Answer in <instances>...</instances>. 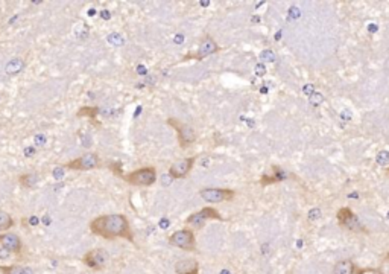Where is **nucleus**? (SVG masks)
Wrapping results in <instances>:
<instances>
[{
	"label": "nucleus",
	"mask_w": 389,
	"mask_h": 274,
	"mask_svg": "<svg viewBox=\"0 0 389 274\" xmlns=\"http://www.w3.org/2000/svg\"><path fill=\"white\" fill-rule=\"evenodd\" d=\"M90 230L93 235L102 236L105 239L123 238V239H128L129 242L134 241L128 218L125 215H119V214L102 215V217L94 218L90 223Z\"/></svg>",
	"instance_id": "obj_1"
},
{
	"label": "nucleus",
	"mask_w": 389,
	"mask_h": 274,
	"mask_svg": "<svg viewBox=\"0 0 389 274\" xmlns=\"http://www.w3.org/2000/svg\"><path fill=\"white\" fill-rule=\"evenodd\" d=\"M123 180L134 186H152L157 181V171L152 166L140 168L137 171H132L123 175Z\"/></svg>",
	"instance_id": "obj_2"
},
{
	"label": "nucleus",
	"mask_w": 389,
	"mask_h": 274,
	"mask_svg": "<svg viewBox=\"0 0 389 274\" xmlns=\"http://www.w3.org/2000/svg\"><path fill=\"white\" fill-rule=\"evenodd\" d=\"M169 244L173 246V247H176V249L186 250V252H195V249H196L195 233H193V230H190V229L176 230L175 233H172V235L169 236Z\"/></svg>",
	"instance_id": "obj_3"
},
{
	"label": "nucleus",
	"mask_w": 389,
	"mask_h": 274,
	"mask_svg": "<svg viewBox=\"0 0 389 274\" xmlns=\"http://www.w3.org/2000/svg\"><path fill=\"white\" fill-rule=\"evenodd\" d=\"M167 124L172 128H175L176 137H178V143H180L181 148H187V146H190L196 140L195 130L192 127H189L187 124H183V122H180L178 119H173V117L167 119Z\"/></svg>",
	"instance_id": "obj_4"
},
{
	"label": "nucleus",
	"mask_w": 389,
	"mask_h": 274,
	"mask_svg": "<svg viewBox=\"0 0 389 274\" xmlns=\"http://www.w3.org/2000/svg\"><path fill=\"white\" fill-rule=\"evenodd\" d=\"M338 223L342 229L345 230H350V232H355V233H359V232H367V229L361 224L359 218L356 217V214L350 209V207H342L338 210Z\"/></svg>",
	"instance_id": "obj_5"
},
{
	"label": "nucleus",
	"mask_w": 389,
	"mask_h": 274,
	"mask_svg": "<svg viewBox=\"0 0 389 274\" xmlns=\"http://www.w3.org/2000/svg\"><path fill=\"white\" fill-rule=\"evenodd\" d=\"M224 220H225V218H222L221 214H219L216 209H213V207H204V209H201L199 212L192 214V215L186 220V223L190 224V226H195L196 229H201V227H204V224H205L207 221H224Z\"/></svg>",
	"instance_id": "obj_6"
},
{
	"label": "nucleus",
	"mask_w": 389,
	"mask_h": 274,
	"mask_svg": "<svg viewBox=\"0 0 389 274\" xmlns=\"http://www.w3.org/2000/svg\"><path fill=\"white\" fill-rule=\"evenodd\" d=\"M234 191L231 189H222V188H205L199 191V197L211 204L222 203V201H230L234 198Z\"/></svg>",
	"instance_id": "obj_7"
},
{
	"label": "nucleus",
	"mask_w": 389,
	"mask_h": 274,
	"mask_svg": "<svg viewBox=\"0 0 389 274\" xmlns=\"http://www.w3.org/2000/svg\"><path fill=\"white\" fill-rule=\"evenodd\" d=\"M100 165V160L97 157V154L88 153L84 154L81 157H78L76 160H72L65 165L67 169H76V171H91L94 168H97Z\"/></svg>",
	"instance_id": "obj_8"
},
{
	"label": "nucleus",
	"mask_w": 389,
	"mask_h": 274,
	"mask_svg": "<svg viewBox=\"0 0 389 274\" xmlns=\"http://www.w3.org/2000/svg\"><path fill=\"white\" fill-rule=\"evenodd\" d=\"M219 49H221V47L218 46V43H216L211 37L205 35V37H204V40L201 41V44H199L198 50H196L195 53H189V55H186V56H184V59H204L205 56H210V55H213V53L219 52Z\"/></svg>",
	"instance_id": "obj_9"
},
{
	"label": "nucleus",
	"mask_w": 389,
	"mask_h": 274,
	"mask_svg": "<svg viewBox=\"0 0 389 274\" xmlns=\"http://www.w3.org/2000/svg\"><path fill=\"white\" fill-rule=\"evenodd\" d=\"M84 264L91 268V270H103L107 261H108V255L105 250L102 249H94V250H90L85 256H84Z\"/></svg>",
	"instance_id": "obj_10"
},
{
	"label": "nucleus",
	"mask_w": 389,
	"mask_h": 274,
	"mask_svg": "<svg viewBox=\"0 0 389 274\" xmlns=\"http://www.w3.org/2000/svg\"><path fill=\"white\" fill-rule=\"evenodd\" d=\"M195 162H196V157H187V159H183V160L175 162V163L169 168V177H172L173 180L187 177L189 172L192 171Z\"/></svg>",
	"instance_id": "obj_11"
},
{
	"label": "nucleus",
	"mask_w": 389,
	"mask_h": 274,
	"mask_svg": "<svg viewBox=\"0 0 389 274\" xmlns=\"http://www.w3.org/2000/svg\"><path fill=\"white\" fill-rule=\"evenodd\" d=\"M0 246L5 250H8L9 253H14V255L21 253V249H23L21 239L15 233H3V235H0Z\"/></svg>",
	"instance_id": "obj_12"
},
{
	"label": "nucleus",
	"mask_w": 389,
	"mask_h": 274,
	"mask_svg": "<svg viewBox=\"0 0 389 274\" xmlns=\"http://www.w3.org/2000/svg\"><path fill=\"white\" fill-rule=\"evenodd\" d=\"M176 274H199V264L196 259H183L175 264Z\"/></svg>",
	"instance_id": "obj_13"
},
{
	"label": "nucleus",
	"mask_w": 389,
	"mask_h": 274,
	"mask_svg": "<svg viewBox=\"0 0 389 274\" xmlns=\"http://www.w3.org/2000/svg\"><path fill=\"white\" fill-rule=\"evenodd\" d=\"M356 273V265L350 261V259H344L339 261L335 268H333V274H355Z\"/></svg>",
	"instance_id": "obj_14"
},
{
	"label": "nucleus",
	"mask_w": 389,
	"mask_h": 274,
	"mask_svg": "<svg viewBox=\"0 0 389 274\" xmlns=\"http://www.w3.org/2000/svg\"><path fill=\"white\" fill-rule=\"evenodd\" d=\"M0 271L3 274H33L29 267L21 265H0Z\"/></svg>",
	"instance_id": "obj_15"
},
{
	"label": "nucleus",
	"mask_w": 389,
	"mask_h": 274,
	"mask_svg": "<svg viewBox=\"0 0 389 274\" xmlns=\"http://www.w3.org/2000/svg\"><path fill=\"white\" fill-rule=\"evenodd\" d=\"M14 226V220L8 212L0 210V230H9Z\"/></svg>",
	"instance_id": "obj_16"
},
{
	"label": "nucleus",
	"mask_w": 389,
	"mask_h": 274,
	"mask_svg": "<svg viewBox=\"0 0 389 274\" xmlns=\"http://www.w3.org/2000/svg\"><path fill=\"white\" fill-rule=\"evenodd\" d=\"M97 107H82V108H79V111H78V117H82V116H87V117H91V119H94L96 117V114H97Z\"/></svg>",
	"instance_id": "obj_17"
},
{
	"label": "nucleus",
	"mask_w": 389,
	"mask_h": 274,
	"mask_svg": "<svg viewBox=\"0 0 389 274\" xmlns=\"http://www.w3.org/2000/svg\"><path fill=\"white\" fill-rule=\"evenodd\" d=\"M37 180H38V177L33 175V174H26V175H21V177H20V183H21L23 186H26V188L35 186V185H37Z\"/></svg>",
	"instance_id": "obj_18"
},
{
	"label": "nucleus",
	"mask_w": 389,
	"mask_h": 274,
	"mask_svg": "<svg viewBox=\"0 0 389 274\" xmlns=\"http://www.w3.org/2000/svg\"><path fill=\"white\" fill-rule=\"evenodd\" d=\"M376 162H377L379 166L389 168V151H380V153L376 156Z\"/></svg>",
	"instance_id": "obj_19"
},
{
	"label": "nucleus",
	"mask_w": 389,
	"mask_h": 274,
	"mask_svg": "<svg viewBox=\"0 0 389 274\" xmlns=\"http://www.w3.org/2000/svg\"><path fill=\"white\" fill-rule=\"evenodd\" d=\"M323 102H324V96H323V93L315 92L312 96H309V104H310L312 107H320Z\"/></svg>",
	"instance_id": "obj_20"
},
{
	"label": "nucleus",
	"mask_w": 389,
	"mask_h": 274,
	"mask_svg": "<svg viewBox=\"0 0 389 274\" xmlns=\"http://www.w3.org/2000/svg\"><path fill=\"white\" fill-rule=\"evenodd\" d=\"M260 58H262L263 61H268V63H274V61H275V53H274L272 50L266 49V50H263V52L260 53Z\"/></svg>",
	"instance_id": "obj_21"
},
{
	"label": "nucleus",
	"mask_w": 389,
	"mask_h": 274,
	"mask_svg": "<svg viewBox=\"0 0 389 274\" xmlns=\"http://www.w3.org/2000/svg\"><path fill=\"white\" fill-rule=\"evenodd\" d=\"M321 217H323V212H321V209H320V207H313V209H310V210H309V220L316 221V220H320Z\"/></svg>",
	"instance_id": "obj_22"
},
{
	"label": "nucleus",
	"mask_w": 389,
	"mask_h": 274,
	"mask_svg": "<svg viewBox=\"0 0 389 274\" xmlns=\"http://www.w3.org/2000/svg\"><path fill=\"white\" fill-rule=\"evenodd\" d=\"M254 70H256V75H257V76H263V75L266 73V67H265V64H262V63L256 64Z\"/></svg>",
	"instance_id": "obj_23"
},
{
	"label": "nucleus",
	"mask_w": 389,
	"mask_h": 274,
	"mask_svg": "<svg viewBox=\"0 0 389 274\" xmlns=\"http://www.w3.org/2000/svg\"><path fill=\"white\" fill-rule=\"evenodd\" d=\"M303 92H304L307 96H312V95L315 93V85H313V84H306L304 88H303Z\"/></svg>",
	"instance_id": "obj_24"
},
{
	"label": "nucleus",
	"mask_w": 389,
	"mask_h": 274,
	"mask_svg": "<svg viewBox=\"0 0 389 274\" xmlns=\"http://www.w3.org/2000/svg\"><path fill=\"white\" fill-rule=\"evenodd\" d=\"M291 15H292L294 18L300 17V9H297V8H291Z\"/></svg>",
	"instance_id": "obj_25"
},
{
	"label": "nucleus",
	"mask_w": 389,
	"mask_h": 274,
	"mask_svg": "<svg viewBox=\"0 0 389 274\" xmlns=\"http://www.w3.org/2000/svg\"><path fill=\"white\" fill-rule=\"evenodd\" d=\"M208 3H210V2H199L201 6H208Z\"/></svg>",
	"instance_id": "obj_26"
},
{
	"label": "nucleus",
	"mask_w": 389,
	"mask_h": 274,
	"mask_svg": "<svg viewBox=\"0 0 389 274\" xmlns=\"http://www.w3.org/2000/svg\"><path fill=\"white\" fill-rule=\"evenodd\" d=\"M221 274H230V271H228V270H222V271H221Z\"/></svg>",
	"instance_id": "obj_27"
},
{
	"label": "nucleus",
	"mask_w": 389,
	"mask_h": 274,
	"mask_svg": "<svg viewBox=\"0 0 389 274\" xmlns=\"http://www.w3.org/2000/svg\"><path fill=\"white\" fill-rule=\"evenodd\" d=\"M388 218H389V214H388Z\"/></svg>",
	"instance_id": "obj_28"
},
{
	"label": "nucleus",
	"mask_w": 389,
	"mask_h": 274,
	"mask_svg": "<svg viewBox=\"0 0 389 274\" xmlns=\"http://www.w3.org/2000/svg\"><path fill=\"white\" fill-rule=\"evenodd\" d=\"M388 171H389V169H388Z\"/></svg>",
	"instance_id": "obj_29"
}]
</instances>
